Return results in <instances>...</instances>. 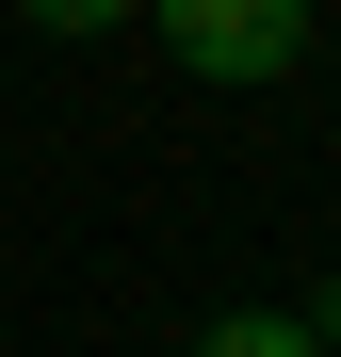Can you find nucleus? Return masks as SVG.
<instances>
[{"label": "nucleus", "mask_w": 341, "mask_h": 357, "mask_svg": "<svg viewBox=\"0 0 341 357\" xmlns=\"http://www.w3.org/2000/svg\"><path fill=\"white\" fill-rule=\"evenodd\" d=\"M146 17H162V49H179L195 82H227V98H260V82L309 66V0H146Z\"/></svg>", "instance_id": "f257e3e1"}, {"label": "nucleus", "mask_w": 341, "mask_h": 357, "mask_svg": "<svg viewBox=\"0 0 341 357\" xmlns=\"http://www.w3.org/2000/svg\"><path fill=\"white\" fill-rule=\"evenodd\" d=\"M195 357H325V325L309 309H227V325H195Z\"/></svg>", "instance_id": "f03ea898"}, {"label": "nucleus", "mask_w": 341, "mask_h": 357, "mask_svg": "<svg viewBox=\"0 0 341 357\" xmlns=\"http://www.w3.org/2000/svg\"><path fill=\"white\" fill-rule=\"evenodd\" d=\"M17 17H33V33H130L146 0H17Z\"/></svg>", "instance_id": "7ed1b4c3"}]
</instances>
